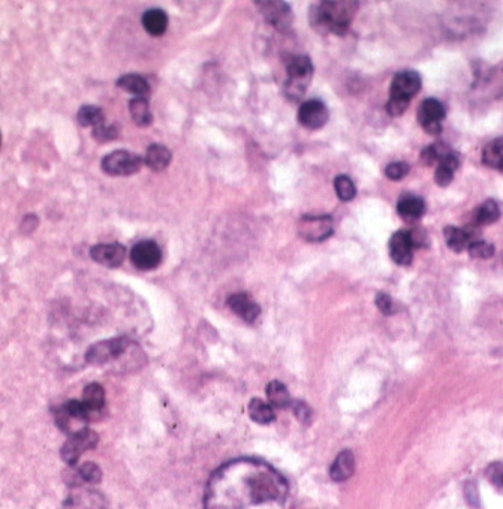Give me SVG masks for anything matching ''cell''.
I'll return each mask as SVG.
<instances>
[{
  "label": "cell",
  "instance_id": "obj_11",
  "mask_svg": "<svg viewBox=\"0 0 503 509\" xmlns=\"http://www.w3.org/2000/svg\"><path fill=\"white\" fill-rule=\"evenodd\" d=\"M129 338L128 337H116L111 338V341H104L93 345L87 352V361L90 364L101 365L111 360H116L120 355H123L124 350L129 346Z\"/></svg>",
  "mask_w": 503,
  "mask_h": 509
},
{
  "label": "cell",
  "instance_id": "obj_22",
  "mask_svg": "<svg viewBox=\"0 0 503 509\" xmlns=\"http://www.w3.org/2000/svg\"><path fill=\"white\" fill-rule=\"evenodd\" d=\"M92 417H97L105 406V391L99 384H90L82 391V400Z\"/></svg>",
  "mask_w": 503,
  "mask_h": 509
},
{
  "label": "cell",
  "instance_id": "obj_17",
  "mask_svg": "<svg viewBox=\"0 0 503 509\" xmlns=\"http://www.w3.org/2000/svg\"><path fill=\"white\" fill-rule=\"evenodd\" d=\"M228 306L232 312L246 322H255L261 314V307L246 292L232 294L228 299Z\"/></svg>",
  "mask_w": 503,
  "mask_h": 509
},
{
  "label": "cell",
  "instance_id": "obj_32",
  "mask_svg": "<svg viewBox=\"0 0 503 509\" xmlns=\"http://www.w3.org/2000/svg\"><path fill=\"white\" fill-rule=\"evenodd\" d=\"M500 218V210L494 200L484 201L477 210V222L480 225H490L497 222Z\"/></svg>",
  "mask_w": 503,
  "mask_h": 509
},
{
  "label": "cell",
  "instance_id": "obj_26",
  "mask_svg": "<svg viewBox=\"0 0 503 509\" xmlns=\"http://www.w3.org/2000/svg\"><path fill=\"white\" fill-rule=\"evenodd\" d=\"M129 112L134 123L141 127H147L153 122V116L148 108V102L146 97H135L129 101Z\"/></svg>",
  "mask_w": 503,
  "mask_h": 509
},
{
  "label": "cell",
  "instance_id": "obj_8",
  "mask_svg": "<svg viewBox=\"0 0 503 509\" xmlns=\"http://www.w3.org/2000/svg\"><path fill=\"white\" fill-rule=\"evenodd\" d=\"M258 9L276 31L286 32L291 29L293 16L289 4L281 2V0H264V2H255Z\"/></svg>",
  "mask_w": 503,
  "mask_h": 509
},
{
  "label": "cell",
  "instance_id": "obj_37",
  "mask_svg": "<svg viewBox=\"0 0 503 509\" xmlns=\"http://www.w3.org/2000/svg\"><path fill=\"white\" fill-rule=\"evenodd\" d=\"M93 138L96 141H99V143H107V141H113L117 138L119 135V129H117V124H111V126H107V124H101L97 126L93 129L92 132Z\"/></svg>",
  "mask_w": 503,
  "mask_h": 509
},
{
  "label": "cell",
  "instance_id": "obj_36",
  "mask_svg": "<svg viewBox=\"0 0 503 509\" xmlns=\"http://www.w3.org/2000/svg\"><path fill=\"white\" fill-rule=\"evenodd\" d=\"M409 171H411V168H409V165L406 162H403V161L391 162L385 168V176L389 180H393V181H400V180H403L404 177L409 174Z\"/></svg>",
  "mask_w": 503,
  "mask_h": 509
},
{
  "label": "cell",
  "instance_id": "obj_31",
  "mask_svg": "<svg viewBox=\"0 0 503 509\" xmlns=\"http://www.w3.org/2000/svg\"><path fill=\"white\" fill-rule=\"evenodd\" d=\"M453 150L448 147V146H446V144H443V143H433V144H430V146H427L423 151H421V161L427 165V166H430V165H433V164H439L445 156H446V154H450Z\"/></svg>",
  "mask_w": 503,
  "mask_h": 509
},
{
  "label": "cell",
  "instance_id": "obj_15",
  "mask_svg": "<svg viewBox=\"0 0 503 509\" xmlns=\"http://www.w3.org/2000/svg\"><path fill=\"white\" fill-rule=\"evenodd\" d=\"M413 247L411 232L408 231H397L389 238V257L399 265H411Z\"/></svg>",
  "mask_w": 503,
  "mask_h": 509
},
{
  "label": "cell",
  "instance_id": "obj_39",
  "mask_svg": "<svg viewBox=\"0 0 503 509\" xmlns=\"http://www.w3.org/2000/svg\"><path fill=\"white\" fill-rule=\"evenodd\" d=\"M376 306L384 315H393L396 314V303L391 296L385 292H379L376 295Z\"/></svg>",
  "mask_w": 503,
  "mask_h": 509
},
{
  "label": "cell",
  "instance_id": "obj_34",
  "mask_svg": "<svg viewBox=\"0 0 503 509\" xmlns=\"http://www.w3.org/2000/svg\"><path fill=\"white\" fill-rule=\"evenodd\" d=\"M75 479L80 481L81 483H87V484H96L99 483L101 478H102V472L99 469V466L94 464V463H84L81 468L77 471Z\"/></svg>",
  "mask_w": 503,
  "mask_h": 509
},
{
  "label": "cell",
  "instance_id": "obj_10",
  "mask_svg": "<svg viewBox=\"0 0 503 509\" xmlns=\"http://www.w3.org/2000/svg\"><path fill=\"white\" fill-rule=\"evenodd\" d=\"M421 75H419L416 70H401V73L394 75L393 82H391L389 97L411 102V99L421 90Z\"/></svg>",
  "mask_w": 503,
  "mask_h": 509
},
{
  "label": "cell",
  "instance_id": "obj_6",
  "mask_svg": "<svg viewBox=\"0 0 503 509\" xmlns=\"http://www.w3.org/2000/svg\"><path fill=\"white\" fill-rule=\"evenodd\" d=\"M334 232V222L328 215H305L298 220V234L309 243L325 242Z\"/></svg>",
  "mask_w": 503,
  "mask_h": 509
},
{
  "label": "cell",
  "instance_id": "obj_5",
  "mask_svg": "<svg viewBox=\"0 0 503 509\" xmlns=\"http://www.w3.org/2000/svg\"><path fill=\"white\" fill-rule=\"evenodd\" d=\"M144 159L135 153L126 150H116L102 159V171L108 176H134L144 165Z\"/></svg>",
  "mask_w": 503,
  "mask_h": 509
},
{
  "label": "cell",
  "instance_id": "obj_9",
  "mask_svg": "<svg viewBox=\"0 0 503 509\" xmlns=\"http://www.w3.org/2000/svg\"><path fill=\"white\" fill-rule=\"evenodd\" d=\"M97 442H99V437H97L93 430L89 429H84L75 434H71L62 448V459L69 466H75L82 452L96 448Z\"/></svg>",
  "mask_w": 503,
  "mask_h": 509
},
{
  "label": "cell",
  "instance_id": "obj_40",
  "mask_svg": "<svg viewBox=\"0 0 503 509\" xmlns=\"http://www.w3.org/2000/svg\"><path fill=\"white\" fill-rule=\"evenodd\" d=\"M408 107H409V102H404V101H399V99H391L389 97V101L386 104V111H388L389 116L396 117V116H401L403 112L408 109Z\"/></svg>",
  "mask_w": 503,
  "mask_h": 509
},
{
  "label": "cell",
  "instance_id": "obj_2",
  "mask_svg": "<svg viewBox=\"0 0 503 509\" xmlns=\"http://www.w3.org/2000/svg\"><path fill=\"white\" fill-rule=\"evenodd\" d=\"M358 2L346 0H325L310 6V24L319 32L345 35L351 26Z\"/></svg>",
  "mask_w": 503,
  "mask_h": 509
},
{
  "label": "cell",
  "instance_id": "obj_16",
  "mask_svg": "<svg viewBox=\"0 0 503 509\" xmlns=\"http://www.w3.org/2000/svg\"><path fill=\"white\" fill-rule=\"evenodd\" d=\"M90 257L97 264L109 268H116L123 264L126 257V249L119 243L96 245L90 249Z\"/></svg>",
  "mask_w": 503,
  "mask_h": 509
},
{
  "label": "cell",
  "instance_id": "obj_41",
  "mask_svg": "<svg viewBox=\"0 0 503 509\" xmlns=\"http://www.w3.org/2000/svg\"><path fill=\"white\" fill-rule=\"evenodd\" d=\"M293 412H296V417L304 424H309L310 419H312L310 407L307 406L305 403H303V402H297L296 404H293Z\"/></svg>",
  "mask_w": 503,
  "mask_h": 509
},
{
  "label": "cell",
  "instance_id": "obj_29",
  "mask_svg": "<svg viewBox=\"0 0 503 509\" xmlns=\"http://www.w3.org/2000/svg\"><path fill=\"white\" fill-rule=\"evenodd\" d=\"M249 415L258 424H270L276 418L273 407L259 399H254L249 403Z\"/></svg>",
  "mask_w": 503,
  "mask_h": 509
},
{
  "label": "cell",
  "instance_id": "obj_4",
  "mask_svg": "<svg viewBox=\"0 0 503 509\" xmlns=\"http://www.w3.org/2000/svg\"><path fill=\"white\" fill-rule=\"evenodd\" d=\"M55 417V422L60 430H63L65 433H67L69 436L75 434L86 427V424L93 419L92 414L89 409L84 406L82 402L78 400H72L67 402L66 404L60 406L59 409H55L54 412Z\"/></svg>",
  "mask_w": 503,
  "mask_h": 509
},
{
  "label": "cell",
  "instance_id": "obj_18",
  "mask_svg": "<svg viewBox=\"0 0 503 509\" xmlns=\"http://www.w3.org/2000/svg\"><path fill=\"white\" fill-rule=\"evenodd\" d=\"M397 213L406 222H416L426 213V203L416 195H403L397 203Z\"/></svg>",
  "mask_w": 503,
  "mask_h": 509
},
{
  "label": "cell",
  "instance_id": "obj_25",
  "mask_svg": "<svg viewBox=\"0 0 503 509\" xmlns=\"http://www.w3.org/2000/svg\"><path fill=\"white\" fill-rule=\"evenodd\" d=\"M443 237L446 245H448V247L455 253L469 249L472 243L469 232L461 228H457V226H446L443 230Z\"/></svg>",
  "mask_w": 503,
  "mask_h": 509
},
{
  "label": "cell",
  "instance_id": "obj_21",
  "mask_svg": "<svg viewBox=\"0 0 503 509\" xmlns=\"http://www.w3.org/2000/svg\"><path fill=\"white\" fill-rule=\"evenodd\" d=\"M173 154L170 149L162 144H151L147 151L144 162L151 169V171H163V169L171 164Z\"/></svg>",
  "mask_w": 503,
  "mask_h": 509
},
{
  "label": "cell",
  "instance_id": "obj_14",
  "mask_svg": "<svg viewBox=\"0 0 503 509\" xmlns=\"http://www.w3.org/2000/svg\"><path fill=\"white\" fill-rule=\"evenodd\" d=\"M63 509H108V503L99 491L77 488L65 500Z\"/></svg>",
  "mask_w": 503,
  "mask_h": 509
},
{
  "label": "cell",
  "instance_id": "obj_12",
  "mask_svg": "<svg viewBox=\"0 0 503 509\" xmlns=\"http://www.w3.org/2000/svg\"><path fill=\"white\" fill-rule=\"evenodd\" d=\"M131 261L138 270L150 272L159 267L162 261V250L159 245L153 240H143L138 242L131 250Z\"/></svg>",
  "mask_w": 503,
  "mask_h": 509
},
{
  "label": "cell",
  "instance_id": "obj_1",
  "mask_svg": "<svg viewBox=\"0 0 503 509\" xmlns=\"http://www.w3.org/2000/svg\"><path fill=\"white\" fill-rule=\"evenodd\" d=\"M205 509H291L285 476L256 459L232 460L210 478Z\"/></svg>",
  "mask_w": 503,
  "mask_h": 509
},
{
  "label": "cell",
  "instance_id": "obj_38",
  "mask_svg": "<svg viewBox=\"0 0 503 509\" xmlns=\"http://www.w3.org/2000/svg\"><path fill=\"white\" fill-rule=\"evenodd\" d=\"M485 476L492 484L497 487H503V463L502 461L492 463L485 471Z\"/></svg>",
  "mask_w": 503,
  "mask_h": 509
},
{
  "label": "cell",
  "instance_id": "obj_33",
  "mask_svg": "<svg viewBox=\"0 0 503 509\" xmlns=\"http://www.w3.org/2000/svg\"><path fill=\"white\" fill-rule=\"evenodd\" d=\"M334 191L335 193H337L339 200L340 201H352L355 195H357V189H355V185L354 181L349 178L347 176L342 174V176H337L334 178Z\"/></svg>",
  "mask_w": 503,
  "mask_h": 509
},
{
  "label": "cell",
  "instance_id": "obj_28",
  "mask_svg": "<svg viewBox=\"0 0 503 509\" xmlns=\"http://www.w3.org/2000/svg\"><path fill=\"white\" fill-rule=\"evenodd\" d=\"M77 120L82 127H97L104 124V111L94 105H84L80 108Z\"/></svg>",
  "mask_w": 503,
  "mask_h": 509
},
{
  "label": "cell",
  "instance_id": "obj_42",
  "mask_svg": "<svg viewBox=\"0 0 503 509\" xmlns=\"http://www.w3.org/2000/svg\"><path fill=\"white\" fill-rule=\"evenodd\" d=\"M500 173H502V174H503V166H502V168H500Z\"/></svg>",
  "mask_w": 503,
  "mask_h": 509
},
{
  "label": "cell",
  "instance_id": "obj_23",
  "mask_svg": "<svg viewBox=\"0 0 503 509\" xmlns=\"http://www.w3.org/2000/svg\"><path fill=\"white\" fill-rule=\"evenodd\" d=\"M117 87L123 89L124 92L132 93L136 97H147L150 95V86L144 77L138 74H128L123 75L117 80Z\"/></svg>",
  "mask_w": 503,
  "mask_h": 509
},
{
  "label": "cell",
  "instance_id": "obj_35",
  "mask_svg": "<svg viewBox=\"0 0 503 509\" xmlns=\"http://www.w3.org/2000/svg\"><path fill=\"white\" fill-rule=\"evenodd\" d=\"M469 254L472 258H477V259H488L492 258L496 249L492 243H487L484 242V240H477V242H472L469 249H467Z\"/></svg>",
  "mask_w": 503,
  "mask_h": 509
},
{
  "label": "cell",
  "instance_id": "obj_27",
  "mask_svg": "<svg viewBox=\"0 0 503 509\" xmlns=\"http://www.w3.org/2000/svg\"><path fill=\"white\" fill-rule=\"evenodd\" d=\"M482 162L493 169L500 171L503 166V138L493 139L490 144H487L482 151Z\"/></svg>",
  "mask_w": 503,
  "mask_h": 509
},
{
  "label": "cell",
  "instance_id": "obj_30",
  "mask_svg": "<svg viewBox=\"0 0 503 509\" xmlns=\"http://www.w3.org/2000/svg\"><path fill=\"white\" fill-rule=\"evenodd\" d=\"M267 397L274 407H286L291 403V394L288 388L278 380H273L267 387Z\"/></svg>",
  "mask_w": 503,
  "mask_h": 509
},
{
  "label": "cell",
  "instance_id": "obj_7",
  "mask_svg": "<svg viewBox=\"0 0 503 509\" xmlns=\"http://www.w3.org/2000/svg\"><path fill=\"white\" fill-rule=\"evenodd\" d=\"M446 111L440 101L435 97H427L418 107V123L423 127L424 132L438 136L442 132V122L445 120Z\"/></svg>",
  "mask_w": 503,
  "mask_h": 509
},
{
  "label": "cell",
  "instance_id": "obj_13",
  "mask_svg": "<svg viewBox=\"0 0 503 509\" xmlns=\"http://www.w3.org/2000/svg\"><path fill=\"white\" fill-rule=\"evenodd\" d=\"M298 122L305 129H319L327 124L330 119V111L327 105L319 99H309L298 108Z\"/></svg>",
  "mask_w": 503,
  "mask_h": 509
},
{
  "label": "cell",
  "instance_id": "obj_19",
  "mask_svg": "<svg viewBox=\"0 0 503 509\" xmlns=\"http://www.w3.org/2000/svg\"><path fill=\"white\" fill-rule=\"evenodd\" d=\"M141 23H143L144 31L148 35L162 36L168 29V16L165 11H162L159 8H153L143 14Z\"/></svg>",
  "mask_w": 503,
  "mask_h": 509
},
{
  "label": "cell",
  "instance_id": "obj_20",
  "mask_svg": "<svg viewBox=\"0 0 503 509\" xmlns=\"http://www.w3.org/2000/svg\"><path fill=\"white\" fill-rule=\"evenodd\" d=\"M355 471V457L351 451H342L340 454L337 456V459L334 460L330 475L334 481L337 483H342V481H346L352 476Z\"/></svg>",
  "mask_w": 503,
  "mask_h": 509
},
{
  "label": "cell",
  "instance_id": "obj_3",
  "mask_svg": "<svg viewBox=\"0 0 503 509\" xmlns=\"http://www.w3.org/2000/svg\"><path fill=\"white\" fill-rule=\"evenodd\" d=\"M286 82L283 92L291 101H300L313 77V63L307 54H296L286 63Z\"/></svg>",
  "mask_w": 503,
  "mask_h": 509
},
{
  "label": "cell",
  "instance_id": "obj_24",
  "mask_svg": "<svg viewBox=\"0 0 503 509\" xmlns=\"http://www.w3.org/2000/svg\"><path fill=\"white\" fill-rule=\"evenodd\" d=\"M458 165H460V162H458V158L454 151L446 154V156L439 162L436 174H435V181L440 188H446L448 185H451V181L454 180V173L458 168Z\"/></svg>",
  "mask_w": 503,
  "mask_h": 509
}]
</instances>
